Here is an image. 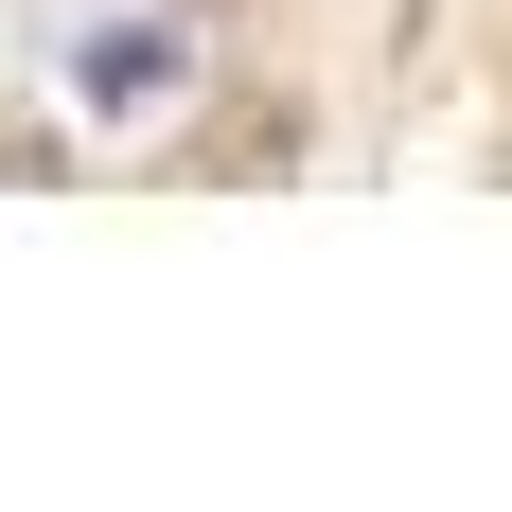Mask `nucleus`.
<instances>
[{
  "mask_svg": "<svg viewBox=\"0 0 512 512\" xmlns=\"http://www.w3.org/2000/svg\"><path fill=\"white\" fill-rule=\"evenodd\" d=\"M159 89H177V36L159 18L142 36H89V106H159Z\"/></svg>",
  "mask_w": 512,
  "mask_h": 512,
  "instance_id": "nucleus-1",
  "label": "nucleus"
}]
</instances>
